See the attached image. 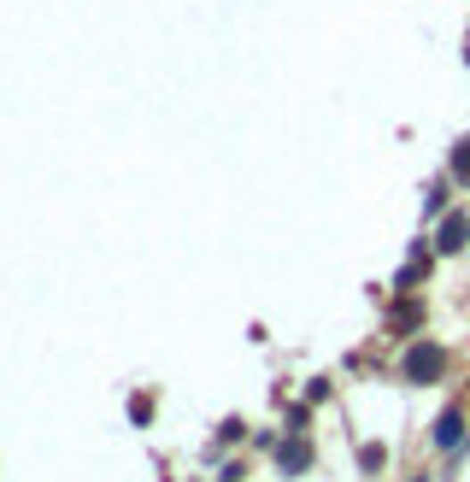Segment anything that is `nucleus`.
Segmentation results:
<instances>
[{"instance_id":"1","label":"nucleus","mask_w":470,"mask_h":482,"mask_svg":"<svg viewBox=\"0 0 470 482\" xmlns=\"http://www.w3.org/2000/svg\"><path fill=\"white\" fill-rule=\"evenodd\" d=\"M447 353L441 347H412V359H406V377H441Z\"/></svg>"},{"instance_id":"3","label":"nucleus","mask_w":470,"mask_h":482,"mask_svg":"<svg viewBox=\"0 0 470 482\" xmlns=\"http://www.w3.org/2000/svg\"><path fill=\"white\" fill-rule=\"evenodd\" d=\"M465 236H470V218H447V229H441V247H458Z\"/></svg>"},{"instance_id":"5","label":"nucleus","mask_w":470,"mask_h":482,"mask_svg":"<svg viewBox=\"0 0 470 482\" xmlns=\"http://www.w3.org/2000/svg\"><path fill=\"white\" fill-rule=\"evenodd\" d=\"M417 482H429V477H417Z\"/></svg>"},{"instance_id":"2","label":"nucleus","mask_w":470,"mask_h":482,"mask_svg":"<svg viewBox=\"0 0 470 482\" xmlns=\"http://www.w3.org/2000/svg\"><path fill=\"white\" fill-rule=\"evenodd\" d=\"M458 436H465V418H458V411H441V424H435V441H441V447H458Z\"/></svg>"},{"instance_id":"4","label":"nucleus","mask_w":470,"mask_h":482,"mask_svg":"<svg viewBox=\"0 0 470 482\" xmlns=\"http://www.w3.org/2000/svg\"><path fill=\"white\" fill-rule=\"evenodd\" d=\"M453 170H458V177H470V142H465V147H458V159H453Z\"/></svg>"}]
</instances>
